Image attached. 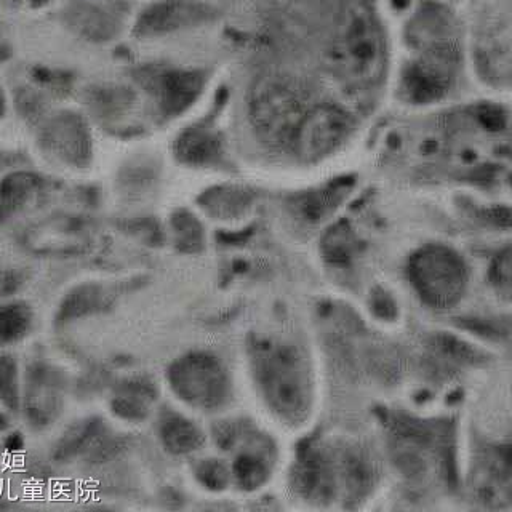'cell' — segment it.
<instances>
[{"label":"cell","mask_w":512,"mask_h":512,"mask_svg":"<svg viewBox=\"0 0 512 512\" xmlns=\"http://www.w3.org/2000/svg\"><path fill=\"white\" fill-rule=\"evenodd\" d=\"M122 20L119 5L108 0H76L66 12L69 28L90 42L116 39L122 28Z\"/></svg>","instance_id":"cell-14"},{"label":"cell","mask_w":512,"mask_h":512,"mask_svg":"<svg viewBox=\"0 0 512 512\" xmlns=\"http://www.w3.org/2000/svg\"><path fill=\"white\" fill-rule=\"evenodd\" d=\"M194 477L208 492H224L232 485L231 466L220 458H205L194 466Z\"/></svg>","instance_id":"cell-25"},{"label":"cell","mask_w":512,"mask_h":512,"mask_svg":"<svg viewBox=\"0 0 512 512\" xmlns=\"http://www.w3.org/2000/svg\"><path fill=\"white\" fill-rule=\"evenodd\" d=\"M37 311L28 300L8 296L0 300V351L15 349L36 332Z\"/></svg>","instance_id":"cell-19"},{"label":"cell","mask_w":512,"mask_h":512,"mask_svg":"<svg viewBox=\"0 0 512 512\" xmlns=\"http://www.w3.org/2000/svg\"><path fill=\"white\" fill-rule=\"evenodd\" d=\"M335 480L332 456L316 445L301 447L292 472L296 492L306 500H330L335 495Z\"/></svg>","instance_id":"cell-13"},{"label":"cell","mask_w":512,"mask_h":512,"mask_svg":"<svg viewBox=\"0 0 512 512\" xmlns=\"http://www.w3.org/2000/svg\"><path fill=\"white\" fill-rule=\"evenodd\" d=\"M176 159L191 167H208L220 162L224 154V143L220 133L205 125H194L176 138Z\"/></svg>","instance_id":"cell-18"},{"label":"cell","mask_w":512,"mask_h":512,"mask_svg":"<svg viewBox=\"0 0 512 512\" xmlns=\"http://www.w3.org/2000/svg\"><path fill=\"white\" fill-rule=\"evenodd\" d=\"M40 154L56 167L82 172L92 165L95 146L85 119L72 109H60L40 120L36 138Z\"/></svg>","instance_id":"cell-7"},{"label":"cell","mask_w":512,"mask_h":512,"mask_svg":"<svg viewBox=\"0 0 512 512\" xmlns=\"http://www.w3.org/2000/svg\"><path fill=\"white\" fill-rule=\"evenodd\" d=\"M133 76L164 117H176L188 111L207 85L204 69L176 64H143L135 69Z\"/></svg>","instance_id":"cell-8"},{"label":"cell","mask_w":512,"mask_h":512,"mask_svg":"<svg viewBox=\"0 0 512 512\" xmlns=\"http://www.w3.org/2000/svg\"><path fill=\"white\" fill-rule=\"evenodd\" d=\"M328 58L344 84L368 90L388 69V40L372 0H344L336 16Z\"/></svg>","instance_id":"cell-1"},{"label":"cell","mask_w":512,"mask_h":512,"mask_svg":"<svg viewBox=\"0 0 512 512\" xmlns=\"http://www.w3.org/2000/svg\"><path fill=\"white\" fill-rule=\"evenodd\" d=\"M311 108L308 93L288 77H266L253 87L248 98V117L263 143L290 148L296 128Z\"/></svg>","instance_id":"cell-3"},{"label":"cell","mask_w":512,"mask_h":512,"mask_svg":"<svg viewBox=\"0 0 512 512\" xmlns=\"http://www.w3.org/2000/svg\"><path fill=\"white\" fill-rule=\"evenodd\" d=\"M21 157L18 152L0 146V176L12 168L20 167Z\"/></svg>","instance_id":"cell-29"},{"label":"cell","mask_w":512,"mask_h":512,"mask_svg":"<svg viewBox=\"0 0 512 512\" xmlns=\"http://www.w3.org/2000/svg\"><path fill=\"white\" fill-rule=\"evenodd\" d=\"M220 8L208 0H154L141 8L132 23L133 37L164 39L215 23Z\"/></svg>","instance_id":"cell-9"},{"label":"cell","mask_w":512,"mask_h":512,"mask_svg":"<svg viewBox=\"0 0 512 512\" xmlns=\"http://www.w3.org/2000/svg\"><path fill=\"white\" fill-rule=\"evenodd\" d=\"M24 372L13 349L0 351V410L20 416L23 410Z\"/></svg>","instance_id":"cell-23"},{"label":"cell","mask_w":512,"mask_h":512,"mask_svg":"<svg viewBox=\"0 0 512 512\" xmlns=\"http://www.w3.org/2000/svg\"><path fill=\"white\" fill-rule=\"evenodd\" d=\"M8 111V98L4 88L0 87V120L7 116Z\"/></svg>","instance_id":"cell-30"},{"label":"cell","mask_w":512,"mask_h":512,"mask_svg":"<svg viewBox=\"0 0 512 512\" xmlns=\"http://www.w3.org/2000/svg\"><path fill=\"white\" fill-rule=\"evenodd\" d=\"M352 130L354 119L340 104H314L296 128L290 149L304 162L319 160L340 148Z\"/></svg>","instance_id":"cell-10"},{"label":"cell","mask_w":512,"mask_h":512,"mask_svg":"<svg viewBox=\"0 0 512 512\" xmlns=\"http://www.w3.org/2000/svg\"><path fill=\"white\" fill-rule=\"evenodd\" d=\"M250 368L256 388L285 424L303 423L311 408L308 367L293 344L258 338L250 344Z\"/></svg>","instance_id":"cell-2"},{"label":"cell","mask_w":512,"mask_h":512,"mask_svg":"<svg viewBox=\"0 0 512 512\" xmlns=\"http://www.w3.org/2000/svg\"><path fill=\"white\" fill-rule=\"evenodd\" d=\"M352 188V181L340 180L325 184L322 188L304 192L293 199L292 208L296 218L304 223L316 224L327 220L336 208L343 204Z\"/></svg>","instance_id":"cell-20"},{"label":"cell","mask_w":512,"mask_h":512,"mask_svg":"<svg viewBox=\"0 0 512 512\" xmlns=\"http://www.w3.org/2000/svg\"><path fill=\"white\" fill-rule=\"evenodd\" d=\"M159 399V391L151 378L128 375L119 378L109 396V412L125 423H143L151 416Z\"/></svg>","instance_id":"cell-15"},{"label":"cell","mask_w":512,"mask_h":512,"mask_svg":"<svg viewBox=\"0 0 512 512\" xmlns=\"http://www.w3.org/2000/svg\"><path fill=\"white\" fill-rule=\"evenodd\" d=\"M165 378L176 399L197 412H221L231 402V375L213 352H186L168 365Z\"/></svg>","instance_id":"cell-5"},{"label":"cell","mask_w":512,"mask_h":512,"mask_svg":"<svg viewBox=\"0 0 512 512\" xmlns=\"http://www.w3.org/2000/svg\"><path fill=\"white\" fill-rule=\"evenodd\" d=\"M479 120L484 124L485 128H492V130H496V128H503V125H506V114H504L501 109L495 108V106H484V108L479 111Z\"/></svg>","instance_id":"cell-28"},{"label":"cell","mask_w":512,"mask_h":512,"mask_svg":"<svg viewBox=\"0 0 512 512\" xmlns=\"http://www.w3.org/2000/svg\"><path fill=\"white\" fill-rule=\"evenodd\" d=\"M157 437L165 452L175 456H188L204 448L207 437L196 421L167 408L157 418Z\"/></svg>","instance_id":"cell-17"},{"label":"cell","mask_w":512,"mask_h":512,"mask_svg":"<svg viewBox=\"0 0 512 512\" xmlns=\"http://www.w3.org/2000/svg\"><path fill=\"white\" fill-rule=\"evenodd\" d=\"M63 412V394L60 392L55 373L47 367H39L34 380H24L23 410L28 424L45 429L58 420Z\"/></svg>","instance_id":"cell-16"},{"label":"cell","mask_w":512,"mask_h":512,"mask_svg":"<svg viewBox=\"0 0 512 512\" xmlns=\"http://www.w3.org/2000/svg\"><path fill=\"white\" fill-rule=\"evenodd\" d=\"M234 450L236 456L229 464L232 485L242 492L252 493L268 484L272 471L271 440L252 426Z\"/></svg>","instance_id":"cell-11"},{"label":"cell","mask_w":512,"mask_h":512,"mask_svg":"<svg viewBox=\"0 0 512 512\" xmlns=\"http://www.w3.org/2000/svg\"><path fill=\"white\" fill-rule=\"evenodd\" d=\"M87 106L104 124H120L135 106V93L124 85H95L87 92Z\"/></svg>","instance_id":"cell-22"},{"label":"cell","mask_w":512,"mask_h":512,"mask_svg":"<svg viewBox=\"0 0 512 512\" xmlns=\"http://www.w3.org/2000/svg\"><path fill=\"white\" fill-rule=\"evenodd\" d=\"M356 247V240L346 224H340L328 232L324 240L325 255L333 263H348Z\"/></svg>","instance_id":"cell-26"},{"label":"cell","mask_w":512,"mask_h":512,"mask_svg":"<svg viewBox=\"0 0 512 512\" xmlns=\"http://www.w3.org/2000/svg\"><path fill=\"white\" fill-rule=\"evenodd\" d=\"M172 234L181 252L197 253L204 248V226L188 210H180L172 216Z\"/></svg>","instance_id":"cell-24"},{"label":"cell","mask_w":512,"mask_h":512,"mask_svg":"<svg viewBox=\"0 0 512 512\" xmlns=\"http://www.w3.org/2000/svg\"><path fill=\"white\" fill-rule=\"evenodd\" d=\"M461 71V48L448 29H432L420 53L405 64L400 93L408 103L432 104L450 95Z\"/></svg>","instance_id":"cell-4"},{"label":"cell","mask_w":512,"mask_h":512,"mask_svg":"<svg viewBox=\"0 0 512 512\" xmlns=\"http://www.w3.org/2000/svg\"><path fill=\"white\" fill-rule=\"evenodd\" d=\"M488 277H490V282L498 290V293L509 298V293H511V250H509V247L501 250L493 258Z\"/></svg>","instance_id":"cell-27"},{"label":"cell","mask_w":512,"mask_h":512,"mask_svg":"<svg viewBox=\"0 0 512 512\" xmlns=\"http://www.w3.org/2000/svg\"><path fill=\"white\" fill-rule=\"evenodd\" d=\"M407 274L421 300L432 308H452L468 287L466 261L447 245H426L413 253Z\"/></svg>","instance_id":"cell-6"},{"label":"cell","mask_w":512,"mask_h":512,"mask_svg":"<svg viewBox=\"0 0 512 512\" xmlns=\"http://www.w3.org/2000/svg\"><path fill=\"white\" fill-rule=\"evenodd\" d=\"M47 186L45 176L23 165L0 176V226L18 220L36 207Z\"/></svg>","instance_id":"cell-12"},{"label":"cell","mask_w":512,"mask_h":512,"mask_svg":"<svg viewBox=\"0 0 512 512\" xmlns=\"http://www.w3.org/2000/svg\"><path fill=\"white\" fill-rule=\"evenodd\" d=\"M200 207L215 220H239L255 204V192L239 184H221L205 191L199 199Z\"/></svg>","instance_id":"cell-21"}]
</instances>
